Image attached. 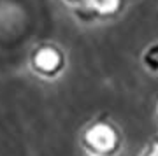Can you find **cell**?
<instances>
[{
	"label": "cell",
	"mask_w": 158,
	"mask_h": 156,
	"mask_svg": "<svg viewBox=\"0 0 158 156\" xmlns=\"http://www.w3.org/2000/svg\"><path fill=\"white\" fill-rule=\"evenodd\" d=\"M85 146L95 156H111L119 146V135L107 123H95L86 130Z\"/></svg>",
	"instance_id": "6da1fadb"
},
{
	"label": "cell",
	"mask_w": 158,
	"mask_h": 156,
	"mask_svg": "<svg viewBox=\"0 0 158 156\" xmlns=\"http://www.w3.org/2000/svg\"><path fill=\"white\" fill-rule=\"evenodd\" d=\"M63 67V56L62 53L53 47L44 46L35 51L34 55V68L42 76H56Z\"/></svg>",
	"instance_id": "7a4b0ae2"
},
{
	"label": "cell",
	"mask_w": 158,
	"mask_h": 156,
	"mask_svg": "<svg viewBox=\"0 0 158 156\" xmlns=\"http://www.w3.org/2000/svg\"><path fill=\"white\" fill-rule=\"evenodd\" d=\"M90 6L98 14H111L119 7V0H90Z\"/></svg>",
	"instance_id": "3957f363"
},
{
	"label": "cell",
	"mask_w": 158,
	"mask_h": 156,
	"mask_svg": "<svg viewBox=\"0 0 158 156\" xmlns=\"http://www.w3.org/2000/svg\"><path fill=\"white\" fill-rule=\"evenodd\" d=\"M156 53H158V46H156ZM148 65L153 68H158V55H155L153 49L148 53Z\"/></svg>",
	"instance_id": "277c9868"
},
{
	"label": "cell",
	"mask_w": 158,
	"mask_h": 156,
	"mask_svg": "<svg viewBox=\"0 0 158 156\" xmlns=\"http://www.w3.org/2000/svg\"><path fill=\"white\" fill-rule=\"evenodd\" d=\"M142 156H158V140H155V142L144 151V154Z\"/></svg>",
	"instance_id": "5b68a950"
}]
</instances>
